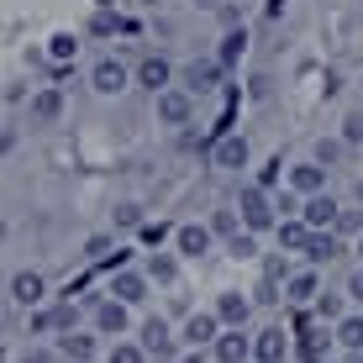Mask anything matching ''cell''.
<instances>
[{
  "label": "cell",
  "instance_id": "d6986e66",
  "mask_svg": "<svg viewBox=\"0 0 363 363\" xmlns=\"http://www.w3.org/2000/svg\"><path fill=\"white\" fill-rule=\"evenodd\" d=\"M95 337L100 332H64V337H58V358H64V363H90L100 353Z\"/></svg>",
  "mask_w": 363,
  "mask_h": 363
},
{
  "label": "cell",
  "instance_id": "3957f363",
  "mask_svg": "<svg viewBox=\"0 0 363 363\" xmlns=\"http://www.w3.org/2000/svg\"><path fill=\"white\" fill-rule=\"evenodd\" d=\"M6 295H11V306H21V311H43L48 306V279L37 269H16L11 284H6Z\"/></svg>",
  "mask_w": 363,
  "mask_h": 363
},
{
  "label": "cell",
  "instance_id": "ab89813d",
  "mask_svg": "<svg viewBox=\"0 0 363 363\" xmlns=\"http://www.w3.org/2000/svg\"><path fill=\"white\" fill-rule=\"evenodd\" d=\"M347 300H353V306H363V264L353 269V274H347V290H342Z\"/></svg>",
  "mask_w": 363,
  "mask_h": 363
},
{
  "label": "cell",
  "instance_id": "4dcf8cb0",
  "mask_svg": "<svg viewBox=\"0 0 363 363\" xmlns=\"http://www.w3.org/2000/svg\"><path fill=\"white\" fill-rule=\"evenodd\" d=\"M111 253H116V237H111V232H95L90 242H84V258H90V264H106Z\"/></svg>",
  "mask_w": 363,
  "mask_h": 363
},
{
  "label": "cell",
  "instance_id": "836d02e7",
  "mask_svg": "<svg viewBox=\"0 0 363 363\" xmlns=\"http://www.w3.org/2000/svg\"><path fill=\"white\" fill-rule=\"evenodd\" d=\"M227 253H232V258H253V253H258V232H237L232 242H227Z\"/></svg>",
  "mask_w": 363,
  "mask_h": 363
},
{
  "label": "cell",
  "instance_id": "2e32d148",
  "mask_svg": "<svg viewBox=\"0 0 363 363\" xmlns=\"http://www.w3.org/2000/svg\"><path fill=\"white\" fill-rule=\"evenodd\" d=\"M327 174H332V169H321L316 158H306V164H295V169H290V190H295L300 200L327 195Z\"/></svg>",
  "mask_w": 363,
  "mask_h": 363
},
{
  "label": "cell",
  "instance_id": "816d5d0a",
  "mask_svg": "<svg viewBox=\"0 0 363 363\" xmlns=\"http://www.w3.org/2000/svg\"><path fill=\"white\" fill-rule=\"evenodd\" d=\"M242 6H247V0H242Z\"/></svg>",
  "mask_w": 363,
  "mask_h": 363
},
{
  "label": "cell",
  "instance_id": "b9f144b4",
  "mask_svg": "<svg viewBox=\"0 0 363 363\" xmlns=\"http://www.w3.org/2000/svg\"><path fill=\"white\" fill-rule=\"evenodd\" d=\"M216 16H221V27H242V11H237V6H221Z\"/></svg>",
  "mask_w": 363,
  "mask_h": 363
},
{
  "label": "cell",
  "instance_id": "603a6c76",
  "mask_svg": "<svg viewBox=\"0 0 363 363\" xmlns=\"http://www.w3.org/2000/svg\"><path fill=\"white\" fill-rule=\"evenodd\" d=\"M332 337H337V347H347V353H363V311H347V316L332 327Z\"/></svg>",
  "mask_w": 363,
  "mask_h": 363
},
{
  "label": "cell",
  "instance_id": "4316f807",
  "mask_svg": "<svg viewBox=\"0 0 363 363\" xmlns=\"http://www.w3.org/2000/svg\"><path fill=\"white\" fill-rule=\"evenodd\" d=\"M211 232L232 242L237 232H247V227H242V211H211Z\"/></svg>",
  "mask_w": 363,
  "mask_h": 363
},
{
  "label": "cell",
  "instance_id": "5b68a950",
  "mask_svg": "<svg viewBox=\"0 0 363 363\" xmlns=\"http://www.w3.org/2000/svg\"><path fill=\"white\" fill-rule=\"evenodd\" d=\"M247 158H253V147H247L242 132H221L216 143H211V169H221V174L247 169Z\"/></svg>",
  "mask_w": 363,
  "mask_h": 363
},
{
  "label": "cell",
  "instance_id": "30bf717a",
  "mask_svg": "<svg viewBox=\"0 0 363 363\" xmlns=\"http://www.w3.org/2000/svg\"><path fill=\"white\" fill-rule=\"evenodd\" d=\"M221 69H227L221 58H195V64L179 69V84H184L190 95H211V90L221 84Z\"/></svg>",
  "mask_w": 363,
  "mask_h": 363
},
{
  "label": "cell",
  "instance_id": "74e56055",
  "mask_svg": "<svg viewBox=\"0 0 363 363\" xmlns=\"http://www.w3.org/2000/svg\"><path fill=\"white\" fill-rule=\"evenodd\" d=\"M337 237H363V216L342 211V221H337Z\"/></svg>",
  "mask_w": 363,
  "mask_h": 363
},
{
  "label": "cell",
  "instance_id": "f6af8a7d",
  "mask_svg": "<svg viewBox=\"0 0 363 363\" xmlns=\"http://www.w3.org/2000/svg\"><path fill=\"white\" fill-rule=\"evenodd\" d=\"M264 16H269V21H279V16H284V0H264Z\"/></svg>",
  "mask_w": 363,
  "mask_h": 363
},
{
  "label": "cell",
  "instance_id": "681fc988",
  "mask_svg": "<svg viewBox=\"0 0 363 363\" xmlns=\"http://www.w3.org/2000/svg\"><path fill=\"white\" fill-rule=\"evenodd\" d=\"M358 258H363V237H358Z\"/></svg>",
  "mask_w": 363,
  "mask_h": 363
},
{
  "label": "cell",
  "instance_id": "83f0119b",
  "mask_svg": "<svg viewBox=\"0 0 363 363\" xmlns=\"http://www.w3.org/2000/svg\"><path fill=\"white\" fill-rule=\"evenodd\" d=\"M27 332H32V337H58V311H53V306L32 311V316H27Z\"/></svg>",
  "mask_w": 363,
  "mask_h": 363
},
{
  "label": "cell",
  "instance_id": "f546056e",
  "mask_svg": "<svg viewBox=\"0 0 363 363\" xmlns=\"http://www.w3.org/2000/svg\"><path fill=\"white\" fill-rule=\"evenodd\" d=\"M121 27H127V21H121L116 11H95V16H90V27H84V32H90V37H116Z\"/></svg>",
  "mask_w": 363,
  "mask_h": 363
},
{
  "label": "cell",
  "instance_id": "9c48e42d",
  "mask_svg": "<svg viewBox=\"0 0 363 363\" xmlns=\"http://www.w3.org/2000/svg\"><path fill=\"white\" fill-rule=\"evenodd\" d=\"M174 247H179V258H206L216 247V232H211V221H184V227H174Z\"/></svg>",
  "mask_w": 363,
  "mask_h": 363
},
{
  "label": "cell",
  "instance_id": "ac0fdd59",
  "mask_svg": "<svg viewBox=\"0 0 363 363\" xmlns=\"http://www.w3.org/2000/svg\"><path fill=\"white\" fill-rule=\"evenodd\" d=\"M147 284H153V279H147L143 269H121V274H111V295H116L121 306H143V300H147Z\"/></svg>",
  "mask_w": 363,
  "mask_h": 363
},
{
  "label": "cell",
  "instance_id": "ffe728a7",
  "mask_svg": "<svg viewBox=\"0 0 363 363\" xmlns=\"http://www.w3.org/2000/svg\"><path fill=\"white\" fill-rule=\"evenodd\" d=\"M211 353H216V363H253V337L247 332H221Z\"/></svg>",
  "mask_w": 363,
  "mask_h": 363
},
{
  "label": "cell",
  "instance_id": "277c9868",
  "mask_svg": "<svg viewBox=\"0 0 363 363\" xmlns=\"http://www.w3.org/2000/svg\"><path fill=\"white\" fill-rule=\"evenodd\" d=\"M132 74H137V84H143L147 95H164V90H174V79H179V69H174L164 53H147V58H137V64H132Z\"/></svg>",
  "mask_w": 363,
  "mask_h": 363
},
{
  "label": "cell",
  "instance_id": "f35d334b",
  "mask_svg": "<svg viewBox=\"0 0 363 363\" xmlns=\"http://www.w3.org/2000/svg\"><path fill=\"white\" fill-rule=\"evenodd\" d=\"M16 363H58V347H27Z\"/></svg>",
  "mask_w": 363,
  "mask_h": 363
},
{
  "label": "cell",
  "instance_id": "ba28073f",
  "mask_svg": "<svg viewBox=\"0 0 363 363\" xmlns=\"http://www.w3.org/2000/svg\"><path fill=\"white\" fill-rule=\"evenodd\" d=\"M153 106H158V121H164V127H190V121H195V95L184 90V84L153 95Z\"/></svg>",
  "mask_w": 363,
  "mask_h": 363
},
{
  "label": "cell",
  "instance_id": "bcb514c9",
  "mask_svg": "<svg viewBox=\"0 0 363 363\" xmlns=\"http://www.w3.org/2000/svg\"><path fill=\"white\" fill-rule=\"evenodd\" d=\"M195 6H200V11H221L227 0H195Z\"/></svg>",
  "mask_w": 363,
  "mask_h": 363
},
{
  "label": "cell",
  "instance_id": "44dd1931",
  "mask_svg": "<svg viewBox=\"0 0 363 363\" xmlns=\"http://www.w3.org/2000/svg\"><path fill=\"white\" fill-rule=\"evenodd\" d=\"M337 253H342V237H337V232H311V247L300 258H306L311 269H321V264H332Z\"/></svg>",
  "mask_w": 363,
  "mask_h": 363
},
{
  "label": "cell",
  "instance_id": "c3c4849f",
  "mask_svg": "<svg viewBox=\"0 0 363 363\" xmlns=\"http://www.w3.org/2000/svg\"><path fill=\"white\" fill-rule=\"evenodd\" d=\"M179 363H200V353H184V358H179Z\"/></svg>",
  "mask_w": 363,
  "mask_h": 363
},
{
  "label": "cell",
  "instance_id": "9a60e30c",
  "mask_svg": "<svg viewBox=\"0 0 363 363\" xmlns=\"http://www.w3.org/2000/svg\"><path fill=\"white\" fill-rule=\"evenodd\" d=\"M284 300L290 306H311V300H321V274L316 269H295V274H284Z\"/></svg>",
  "mask_w": 363,
  "mask_h": 363
},
{
  "label": "cell",
  "instance_id": "e575fe53",
  "mask_svg": "<svg viewBox=\"0 0 363 363\" xmlns=\"http://www.w3.org/2000/svg\"><path fill=\"white\" fill-rule=\"evenodd\" d=\"M342 143H347V147L363 143V111H347V116H342Z\"/></svg>",
  "mask_w": 363,
  "mask_h": 363
},
{
  "label": "cell",
  "instance_id": "d4e9b609",
  "mask_svg": "<svg viewBox=\"0 0 363 363\" xmlns=\"http://www.w3.org/2000/svg\"><path fill=\"white\" fill-rule=\"evenodd\" d=\"M143 274H147L153 284H174V279H179V258H174V253H147Z\"/></svg>",
  "mask_w": 363,
  "mask_h": 363
},
{
  "label": "cell",
  "instance_id": "cb8c5ba5",
  "mask_svg": "<svg viewBox=\"0 0 363 363\" xmlns=\"http://www.w3.org/2000/svg\"><path fill=\"white\" fill-rule=\"evenodd\" d=\"M74 58H79V37H74V32H53V37H48V64H53V69H69Z\"/></svg>",
  "mask_w": 363,
  "mask_h": 363
},
{
  "label": "cell",
  "instance_id": "d6a6232c",
  "mask_svg": "<svg viewBox=\"0 0 363 363\" xmlns=\"http://www.w3.org/2000/svg\"><path fill=\"white\" fill-rule=\"evenodd\" d=\"M164 237H169L164 221H143V227H137V242L143 247H164Z\"/></svg>",
  "mask_w": 363,
  "mask_h": 363
},
{
  "label": "cell",
  "instance_id": "7a4b0ae2",
  "mask_svg": "<svg viewBox=\"0 0 363 363\" xmlns=\"http://www.w3.org/2000/svg\"><path fill=\"white\" fill-rule=\"evenodd\" d=\"M132 84H137V74L127 69V64H121V58H95V64H90V90L95 95H121V90H132Z\"/></svg>",
  "mask_w": 363,
  "mask_h": 363
},
{
  "label": "cell",
  "instance_id": "f1b7e54d",
  "mask_svg": "<svg viewBox=\"0 0 363 363\" xmlns=\"http://www.w3.org/2000/svg\"><path fill=\"white\" fill-rule=\"evenodd\" d=\"M342 153H347V143H342V137H321V143H316V153H311V158H316L321 169H332V164H342Z\"/></svg>",
  "mask_w": 363,
  "mask_h": 363
},
{
  "label": "cell",
  "instance_id": "484cf974",
  "mask_svg": "<svg viewBox=\"0 0 363 363\" xmlns=\"http://www.w3.org/2000/svg\"><path fill=\"white\" fill-rule=\"evenodd\" d=\"M242 53H247V27H227V37H221V48H216V58L232 69Z\"/></svg>",
  "mask_w": 363,
  "mask_h": 363
},
{
  "label": "cell",
  "instance_id": "52a82bcc",
  "mask_svg": "<svg viewBox=\"0 0 363 363\" xmlns=\"http://www.w3.org/2000/svg\"><path fill=\"white\" fill-rule=\"evenodd\" d=\"M64 111H69V100H64L58 84H43V90H32V100H27L32 127H58V121H64Z\"/></svg>",
  "mask_w": 363,
  "mask_h": 363
},
{
  "label": "cell",
  "instance_id": "ee69618b",
  "mask_svg": "<svg viewBox=\"0 0 363 363\" xmlns=\"http://www.w3.org/2000/svg\"><path fill=\"white\" fill-rule=\"evenodd\" d=\"M269 84H274L269 74H258V79H253V100H269Z\"/></svg>",
  "mask_w": 363,
  "mask_h": 363
},
{
  "label": "cell",
  "instance_id": "7dc6e473",
  "mask_svg": "<svg viewBox=\"0 0 363 363\" xmlns=\"http://www.w3.org/2000/svg\"><path fill=\"white\" fill-rule=\"evenodd\" d=\"M111 6H116V0H95V11H111Z\"/></svg>",
  "mask_w": 363,
  "mask_h": 363
},
{
  "label": "cell",
  "instance_id": "f907efd6",
  "mask_svg": "<svg viewBox=\"0 0 363 363\" xmlns=\"http://www.w3.org/2000/svg\"><path fill=\"white\" fill-rule=\"evenodd\" d=\"M147 6H164V0H147Z\"/></svg>",
  "mask_w": 363,
  "mask_h": 363
},
{
  "label": "cell",
  "instance_id": "5bb4252c",
  "mask_svg": "<svg viewBox=\"0 0 363 363\" xmlns=\"http://www.w3.org/2000/svg\"><path fill=\"white\" fill-rule=\"evenodd\" d=\"M300 216H306L311 232H337V221H342V206H337L332 195H311L306 206H300Z\"/></svg>",
  "mask_w": 363,
  "mask_h": 363
},
{
  "label": "cell",
  "instance_id": "7bdbcfd3",
  "mask_svg": "<svg viewBox=\"0 0 363 363\" xmlns=\"http://www.w3.org/2000/svg\"><path fill=\"white\" fill-rule=\"evenodd\" d=\"M21 100H27V90H21V84L11 79V84H6V106H21Z\"/></svg>",
  "mask_w": 363,
  "mask_h": 363
},
{
  "label": "cell",
  "instance_id": "4fadbf2b",
  "mask_svg": "<svg viewBox=\"0 0 363 363\" xmlns=\"http://www.w3.org/2000/svg\"><path fill=\"white\" fill-rule=\"evenodd\" d=\"M211 311L221 316V327H227V332H242V327H247V316H253V300H247L242 290H221Z\"/></svg>",
  "mask_w": 363,
  "mask_h": 363
},
{
  "label": "cell",
  "instance_id": "6da1fadb",
  "mask_svg": "<svg viewBox=\"0 0 363 363\" xmlns=\"http://www.w3.org/2000/svg\"><path fill=\"white\" fill-rule=\"evenodd\" d=\"M237 211H242V227L247 232H279V206H274V195L264 190V184H242V195H237Z\"/></svg>",
  "mask_w": 363,
  "mask_h": 363
},
{
  "label": "cell",
  "instance_id": "1f68e13d",
  "mask_svg": "<svg viewBox=\"0 0 363 363\" xmlns=\"http://www.w3.org/2000/svg\"><path fill=\"white\" fill-rule=\"evenodd\" d=\"M106 363H147V347L143 342H116L106 353Z\"/></svg>",
  "mask_w": 363,
  "mask_h": 363
},
{
  "label": "cell",
  "instance_id": "d590c367",
  "mask_svg": "<svg viewBox=\"0 0 363 363\" xmlns=\"http://www.w3.org/2000/svg\"><path fill=\"white\" fill-rule=\"evenodd\" d=\"M143 206H137V200H121V206H116V227H143Z\"/></svg>",
  "mask_w": 363,
  "mask_h": 363
},
{
  "label": "cell",
  "instance_id": "7402d4cb",
  "mask_svg": "<svg viewBox=\"0 0 363 363\" xmlns=\"http://www.w3.org/2000/svg\"><path fill=\"white\" fill-rule=\"evenodd\" d=\"M274 237H279L284 253H306V247H311V227H306V216H284Z\"/></svg>",
  "mask_w": 363,
  "mask_h": 363
},
{
  "label": "cell",
  "instance_id": "60d3db41",
  "mask_svg": "<svg viewBox=\"0 0 363 363\" xmlns=\"http://www.w3.org/2000/svg\"><path fill=\"white\" fill-rule=\"evenodd\" d=\"M279 174H284V164H269L264 174H258V179L253 184H264V190H274V184H279Z\"/></svg>",
  "mask_w": 363,
  "mask_h": 363
},
{
  "label": "cell",
  "instance_id": "8d00e7d4",
  "mask_svg": "<svg viewBox=\"0 0 363 363\" xmlns=\"http://www.w3.org/2000/svg\"><path fill=\"white\" fill-rule=\"evenodd\" d=\"M316 311H321V316L332 321V327H337V321L347 316V311H342V295H327V290H321V300H316Z\"/></svg>",
  "mask_w": 363,
  "mask_h": 363
},
{
  "label": "cell",
  "instance_id": "8992f818",
  "mask_svg": "<svg viewBox=\"0 0 363 363\" xmlns=\"http://www.w3.org/2000/svg\"><path fill=\"white\" fill-rule=\"evenodd\" d=\"M143 347H147V358H158V363H174L184 342L174 337V327H169L164 316H147V321H143Z\"/></svg>",
  "mask_w": 363,
  "mask_h": 363
},
{
  "label": "cell",
  "instance_id": "7c38bea8",
  "mask_svg": "<svg viewBox=\"0 0 363 363\" xmlns=\"http://www.w3.org/2000/svg\"><path fill=\"white\" fill-rule=\"evenodd\" d=\"M221 332H227V327H221V316H216V311H195V316L190 321H184V332H179V342L184 347H195V353H200V347H216V337Z\"/></svg>",
  "mask_w": 363,
  "mask_h": 363
},
{
  "label": "cell",
  "instance_id": "e0dca14e",
  "mask_svg": "<svg viewBox=\"0 0 363 363\" xmlns=\"http://www.w3.org/2000/svg\"><path fill=\"white\" fill-rule=\"evenodd\" d=\"M290 358V332L284 327H264L253 337V363H284Z\"/></svg>",
  "mask_w": 363,
  "mask_h": 363
},
{
  "label": "cell",
  "instance_id": "8fae6325",
  "mask_svg": "<svg viewBox=\"0 0 363 363\" xmlns=\"http://www.w3.org/2000/svg\"><path fill=\"white\" fill-rule=\"evenodd\" d=\"M90 316H95V332L100 337H127V327H132V306H121L116 295H106Z\"/></svg>",
  "mask_w": 363,
  "mask_h": 363
}]
</instances>
